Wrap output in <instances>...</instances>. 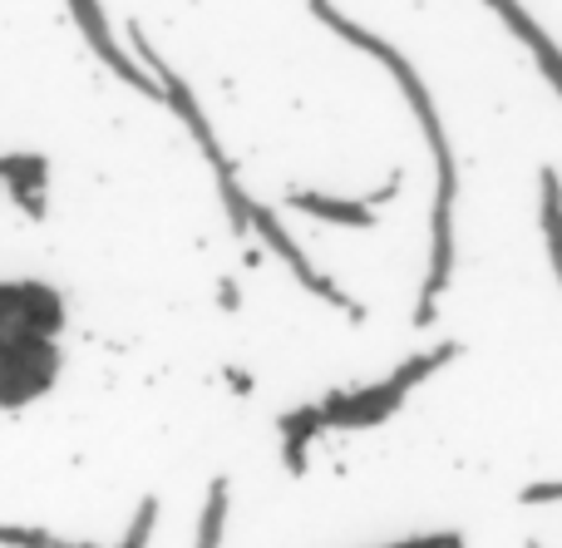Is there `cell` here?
Returning a JSON list of instances; mask_svg holds the SVG:
<instances>
[{"label": "cell", "instance_id": "obj_15", "mask_svg": "<svg viewBox=\"0 0 562 548\" xmlns=\"http://www.w3.org/2000/svg\"><path fill=\"white\" fill-rule=\"evenodd\" d=\"M395 548H464V539H459V534H439V539H409Z\"/></svg>", "mask_w": 562, "mask_h": 548}, {"label": "cell", "instance_id": "obj_13", "mask_svg": "<svg viewBox=\"0 0 562 548\" xmlns=\"http://www.w3.org/2000/svg\"><path fill=\"white\" fill-rule=\"evenodd\" d=\"M0 544H10V548H55V539H49L45 529H5V524H0Z\"/></svg>", "mask_w": 562, "mask_h": 548}, {"label": "cell", "instance_id": "obj_17", "mask_svg": "<svg viewBox=\"0 0 562 548\" xmlns=\"http://www.w3.org/2000/svg\"><path fill=\"white\" fill-rule=\"evenodd\" d=\"M311 5H321V0H311Z\"/></svg>", "mask_w": 562, "mask_h": 548}, {"label": "cell", "instance_id": "obj_11", "mask_svg": "<svg viewBox=\"0 0 562 548\" xmlns=\"http://www.w3.org/2000/svg\"><path fill=\"white\" fill-rule=\"evenodd\" d=\"M223 519H227V480H213V490H207V510H203V534H198V548H217V544H223Z\"/></svg>", "mask_w": 562, "mask_h": 548}, {"label": "cell", "instance_id": "obj_12", "mask_svg": "<svg viewBox=\"0 0 562 548\" xmlns=\"http://www.w3.org/2000/svg\"><path fill=\"white\" fill-rule=\"evenodd\" d=\"M154 519H158V500H144L138 504V514H134V524H128V539L119 548H144L148 534H154Z\"/></svg>", "mask_w": 562, "mask_h": 548}, {"label": "cell", "instance_id": "obj_8", "mask_svg": "<svg viewBox=\"0 0 562 548\" xmlns=\"http://www.w3.org/2000/svg\"><path fill=\"white\" fill-rule=\"evenodd\" d=\"M291 208H296V213H316V217H326V223H346V227L375 223L370 203H340V198H321V193H291Z\"/></svg>", "mask_w": 562, "mask_h": 548}, {"label": "cell", "instance_id": "obj_18", "mask_svg": "<svg viewBox=\"0 0 562 548\" xmlns=\"http://www.w3.org/2000/svg\"><path fill=\"white\" fill-rule=\"evenodd\" d=\"M528 548H538V544H528Z\"/></svg>", "mask_w": 562, "mask_h": 548}, {"label": "cell", "instance_id": "obj_2", "mask_svg": "<svg viewBox=\"0 0 562 548\" xmlns=\"http://www.w3.org/2000/svg\"><path fill=\"white\" fill-rule=\"evenodd\" d=\"M454 356H459V346L445 342V346H435V351H425V356H415V361H405L395 376H390V381L370 385V391L330 395V401L321 405V415H326V425H375V421H385V415H395L400 401H405V395L415 391V385L425 381L429 371H439L445 361H454Z\"/></svg>", "mask_w": 562, "mask_h": 548}, {"label": "cell", "instance_id": "obj_14", "mask_svg": "<svg viewBox=\"0 0 562 548\" xmlns=\"http://www.w3.org/2000/svg\"><path fill=\"white\" fill-rule=\"evenodd\" d=\"M562 500V484H533V490H524V504H553Z\"/></svg>", "mask_w": 562, "mask_h": 548}, {"label": "cell", "instance_id": "obj_5", "mask_svg": "<svg viewBox=\"0 0 562 548\" xmlns=\"http://www.w3.org/2000/svg\"><path fill=\"white\" fill-rule=\"evenodd\" d=\"M65 326V302L45 282H5L0 287V346L40 342Z\"/></svg>", "mask_w": 562, "mask_h": 548}, {"label": "cell", "instance_id": "obj_3", "mask_svg": "<svg viewBox=\"0 0 562 548\" xmlns=\"http://www.w3.org/2000/svg\"><path fill=\"white\" fill-rule=\"evenodd\" d=\"M134 45H138V55H144L148 65L158 69V85L168 89V104H173V109H178V119H183V124L193 128V138H198V144H203V154H207V164L217 168V188H223V198H227V213H233V227H247V223H252V203H247V198H243V188H237L233 164H227V154H223V148H217V138H213V128H207V119L198 114L193 94H188V89H183V79H178L173 69H168V65H158V55H154V49H148V40H144V35H134Z\"/></svg>", "mask_w": 562, "mask_h": 548}, {"label": "cell", "instance_id": "obj_1", "mask_svg": "<svg viewBox=\"0 0 562 548\" xmlns=\"http://www.w3.org/2000/svg\"><path fill=\"white\" fill-rule=\"evenodd\" d=\"M311 10H316V20H326V25L336 30L340 40H350V45L370 49V55H375L380 65H385L390 75L400 79V89H405V99H409V109H415V119H419V124H425L429 148H435V164H439L435 247H429V277H425V297H419V312H415V322L425 326L429 316H435V297L445 292V282H449V267H454V193H459V174H454V154H449L445 124H439V114H435V99H429L425 79L415 75V65H409V59L400 55L395 45H385V40H375V35H370V30H360L356 20H346V15H340V10H330V0H321V5H311Z\"/></svg>", "mask_w": 562, "mask_h": 548}, {"label": "cell", "instance_id": "obj_4", "mask_svg": "<svg viewBox=\"0 0 562 548\" xmlns=\"http://www.w3.org/2000/svg\"><path fill=\"white\" fill-rule=\"evenodd\" d=\"M55 381H59V346H55V336L0 346V411H20V405L40 401V395H45Z\"/></svg>", "mask_w": 562, "mask_h": 548}, {"label": "cell", "instance_id": "obj_9", "mask_svg": "<svg viewBox=\"0 0 562 548\" xmlns=\"http://www.w3.org/2000/svg\"><path fill=\"white\" fill-rule=\"evenodd\" d=\"M326 425V415H321V405L316 411H291L286 421H281V435H286V465L291 470H301V450H306V440Z\"/></svg>", "mask_w": 562, "mask_h": 548}, {"label": "cell", "instance_id": "obj_7", "mask_svg": "<svg viewBox=\"0 0 562 548\" xmlns=\"http://www.w3.org/2000/svg\"><path fill=\"white\" fill-rule=\"evenodd\" d=\"M488 5H494V10H498V15H504V20H508V30H514V35H518V40H524V45H528V49H533L538 69H543V75H548V79H553V89H558V94H562V49H558V45H553V40H548V35H543V30H538V20H533V15H528V10H524V5H518V0H488Z\"/></svg>", "mask_w": 562, "mask_h": 548}, {"label": "cell", "instance_id": "obj_10", "mask_svg": "<svg viewBox=\"0 0 562 548\" xmlns=\"http://www.w3.org/2000/svg\"><path fill=\"white\" fill-rule=\"evenodd\" d=\"M543 233H548V247H553V262L562 277V183L553 168H543Z\"/></svg>", "mask_w": 562, "mask_h": 548}, {"label": "cell", "instance_id": "obj_16", "mask_svg": "<svg viewBox=\"0 0 562 548\" xmlns=\"http://www.w3.org/2000/svg\"><path fill=\"white\" fill-rule=\"evenodd\" d=\"M55 548H99V544H59V539H55Z\"/></svg>", "mask_w": 562, "mask_h": 548}, {"label": "cell", "instance_id": "obj_6", "mask_svg": "<svg viewBox=\"0 0 562 548\" xmlns=\"http://www.w3.org/2000/svg\"><path fill=\"white\" fill-rule=\"evenodd\" d=\"M75 5V15H79V25H85V35H89V45L99 49V59H109V69H114L119 79H128L134 89H144V94H158V99H168V89L164 85H154V79L144 75L138 65H128V55H119V45H114V35H109V25H104V15H99V0H69Z\"/></svg>", "mask_w": 562, "mask_h": 548}]
</instances>
